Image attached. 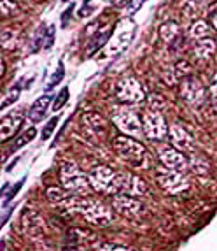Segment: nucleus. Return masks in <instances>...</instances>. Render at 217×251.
<instances>
[{"label":"nucleus","instance_id":"obj_30","mask_svg":"<svg viewBox=\"0 0 217 251\" xmlns=\"http://www.w3.org/2000/svg\"><path fill=\"white\" fill-rule=\"evenodd\" d=\"M100 251H135V250L126 246H119V244H104L100 248Z\"/></svg>","mask_w":217,"mask_h":251},{"label":"nucleus","instance_id":"obj_17","mask_svg":"<svg viewBox=\"0 0 217 251\" xmlns=\"http://www.w3.org/2000/svg\"><path fill=\"white\" fill-rule=\"evenodd\" d=\"M46 195H47V201H49L53 205L65 207V209H67V205H68V202H70V199L74 197V193L67 192L65 188H56V186H51V188H47Z\"/></svg>","mask_w":217,"mask_h":251},{"label":"nucleus","instance_id":"obj_7","mask_svg":"<svg viewBox=\"0 0 217 251\" xmlns=\"http://www.w3.org/2000/svg\"><path fill=\"white\" fill-rule=\"evenodd\" d=\"M133 35H135V23L133 20H130V18H125L117 23V28L114 32V35L108 39V50L107 53L110 56L114 54H119L130 46V42L133 41Z\"/></svg>","mask_w":217,"mask_h":251},{"label":"nucleus","instance_id":"obj_25","mask_svg":"<svg viewBox=\"0 0 217 251\" xmlns=\"http://www.w3.org/2000/svg\"><path fill=\"white\" fill-rule=\"evenodd\" d=\"M18 97H20V88H11L7 92V95H5V99L2 100V109H5V107H9V105L13 104V102H16L18 100Z\"/></svg>","mask_w":217,"mask_h":251},{"label":"nucleus","instance_id":"obj_21","mask_svg":"<svg viewBox=\"0 0 217 251\" xmlns=\"http://www.w3.org/2000/svg\"><path fill=\"white\" fill-rule=\"evenodd\" d=\"M209 34H210V26H209V23L203 20L195 21L191 25V28H189V35H191L193 39H196V41L209 37Z\"/></svg>","mask_w":217,"mask_h":251},{"label":"nucleus","instance_id":"obj_1","mask_svg":"<svg viewBox=\"0 0 217 251\" xmlns=\"http://www.w3.org/2000/svg\"><path fill=\"white\" fill-rule=\"evenodd\" d=\"M67 209L72 213H77L84 216L86 222L96 226H107L112 223L114 214L112 209L107 207L104 202L96 201L93 197H81V195H74L68 202Z\"/></svg>","mask_w":217,"mask_h":251},{"label":"nucleus","instance_id":"obj_19","mask_svg":"<svg viewBox=\"0 0 217 251\" xmlns=\"http://www.w3.org/2000/svg\"><path fill=\"white\" fill-rule=\"evenodd\" d=\"M83 122L86 123V126L88 128H91L95 134H100L104 135L105 134V128H107V123H105V120L100 116V114L96 113H88L83 116Z\"/></svg>","mask_w":217,"mask_h":251},{"label":"nucleus","instance_id":"obj_5","mask_svg":"<svg viewBox=\"0 0 217 251\" xmlns=\"http://www.w3.org/2000/svg\"><path fill=\"white\" fill-rule=\"evenodd\" d=\"M114 148H116L117 155L126 162H130L131 165L138 167L146 160V148L133 137H126V135L116 137L114 139Z\"/></svg>","mask_w":217,"mask_h":251},{"label":"nucleus","instance_id":"obj_3","mask_svg":"<svg viewBox=\"0 0 217 251\" xmlns=\"http://www.w3.org/2000/svg\"><path fill=\"white\" fill-rule=\"evenodd\" d=\"M88 177L93 190H96V192L108 193V195L119 193V177H117V172H114L112 169H108L107 165H96V167H93L89 171Z\"/></svg>","mask_w":217,"mask_h":251},{"label":"nucleus","instance_id":"obj_31","mask_svg":"<svg viewBox=\"0 0 217 251\" xmlns=\"http://www.w3.org/2000/svg\"><path fill=\"white\" fill-rule=\"evenodd\" d=\"M210 93H212L214 100H217V74L212 77V83H210Z\"/></svg>","mask_w":217,"mask_h":251},{"label":"nucleus","instance_id":"obj_6","mask_svg":"<svg viewBox=\"0 0 217 251\" xmlns=\"http://www.w3.org/2000/svg\"><path fill=\"white\" fill-rule=\"evenodd\" d=\"M156 179H158L159 186L170 195H177V193H182L189 188V181L182 172L168 169L165 165L156 171Z\"/></svg>","mask_w":217,"mask_h":251},{"label":"nucleus","instance_id":"obj_22","mask_svg":"<svg viewBox=\"0 0 217 251\" xmlns=\"http://www.w3.org/2000/svg\"><path fill=\"white\" fill-rule=\"evenodd\" d=\"M159 35H161L163 41L172 42L177 35H179V25H177L175 21H167V23H163V25L159 26Z\"/></svg>","mask_w":217,"mask_h":251},{"label":"nucleus","instance_id":"obj_18","mask_svg":"<svg viewBox=\"0 0 217 251\" xmlns=\"http://www.w3.org/2000/svg\"><path fill=\"white\" fill-rule=\"evenodd\" d=\"M216 51V41L210 37H205L200 39V41L195 42V46H193V53L196 56L198 60H207L210 58Z\"/></svg>","mask_w":217,"mask_h":251},{"label":"nucleus","instance_id":"obj_23","mask_svg":"<svg viewBox=\"0 0 217 251\" xmlns=\"http://www.w3.org/2000/svg\"><path fill=\"white\" fill-rule=\"evenodd\" d=\"M0 13L4 16H13L18 13V5L11 0H0Z\"/></svg>","mask_w":217,"mask_h":251},{"label":"nucleus","instance_id":"obj_15","mask_svg":"<svg viewBox=\"0 0 217 251\" xmlns=\"http://www.w3.org/2000/svg\"><path fill=\"white\" fill-rule=\"evenodd\" d=\"M21 123H23V118L20 114H11V116H5L2 122H0V139L2 141H7L11 139L18 130H20Z\"/></svg>","mask_w":217,"mask_h":251},{"label":"nucleus","instance_id":"obj_8","mask_svg":"<svg viewBox=\"0 0 217 251\" xmlns=\"http://www.w3.org/2000/svg\"><path fill=\"white\" fill-rule=\"evenodd\" d=\"M142 126H144V135L151 141H161L167 137L168 126L163 114L158 109H147L142 114Z\"/></svg>","mask_w":217,"mask_h":251},{"label":"nucleus","instance_id":"obj_16","mask_svg":"<svg viewBox=\"0 0 217 251\" xmlns=\"http://www.w3.org/2000/svg\"><path fill=\"white\" fill-rule=\"evenodd\" d=\"M51 100H53V97H51V95L39 97L37 100L34 102V105H32V107H30V111H28L30 120H32V122H42V118L46 116L47 111H49Z\"/></svg>","mask_w":217,"mask_h":251},{"label":"nucleus","instance_id":"obj_24","mask_svg":"<svg viewBox=\"0 0 217 251\" xmlns=\"http://www.w3.org/2000/svg\"><path fill=\"white\" fill-rule=\"evenodd\" d=\"M35 134H37V130H35L34 126H32V128H30V130H26L25 134L21 135V137L16 141V144H14V146H13V151H14V150H18V148H21V146H23V144L30 143V141H34Z\"/></svg>","mask_w":217,"mask_h":251},{"label":"nucleus","instance_id":"obj_2","mask_svg":"<svg viewBox=\"0 0 217 251\" xmlns=\"http://www.w3.org/2000/svg\"><path fill=\"white\" fill-rule=\"evenodd\" d=\"M60 181L62 186L67 192L74 193V195H81V197H89L93 192V186L89 183V177L81 171L75 163L68 162L62 167L60 172Z\"/></svg>","mask_w":217,"mask_h":251},{"label":"nucleus","instance_id":"obj_12","mask_svg":"<svg viewBox=\"0 0 217 251\" xmlns=\"http://www.w3.org/2000/svg\"><path fill=\"white\" fill-rule=\"evenodd\" d=\"M158 156L165 167L174 169V171L184 172V171H188V167H189V160L186 158V155H182L177 148L167 146V144H165V146H159Z\"/></svg>","mask_w":217,"mask_h":251},{"label":"nucleus","instance_id":"obj_26","mask_svg":"<svg viewBox=\"0 0 217 251\" xmlns=\"http://www.w3.org/2000/svg\"><path fill=\"white\" fill-rule=\"evenodd\" d=\"M2 44H4V48H13L16 44V34L13 30H4L2 32Z\"/></svg>","mask_w":217,"mask_h":251},{"label":"nucleus","instance_id":"obj_14","mask_svg":"<svg viewBox=\"0 0 217 251\" xmlns=\"http://www.w3.org/2000/svg\"><path fill=\"white\" fill-rule=\"evenodd\" d=\"M168 134H170L172 144H174L179 151H193L195 150L193 135L189 134L184 126H180L179 123H174V125L168 128Z\"/></svg>","mask_w":217,"mask_h":251},{"label":"nucleus","instance_id":"obj_10","mask_svg":"<svg viewBox=\"0 0 217 251\" xmlns=\"http://www.w3.org/2000/svg\"><path fill=\"white\" fill-rule=\"evenodd\" d=\"M180 95L191 107H201L205 102V88L200 83L198 77L189 75L186 79H182V86H180Z\"/></svg>","mask_w":217,"mask_h":251},{"label":"nucleus","instance_id":"obj_20","mask_svg":"<svg viewBox=\"0 0 217 251\" xmlns=\"http://www.w3.org/2000/svg\"><path fill=\"white\" fill-rule=\"evenodd\" d=\"M209 0H184L182 9L186 18H196L203 13V9L207 7Z\"/></svg>","mask_w":217,"mask_h":251},{"label":"nucleus","instance_id":"obj_11","mask_svg":"<svg viewBox=\"0 0 217 251\" xmlns=\"http://www.w3.org/2000/svg\"><path fill=\"white\" fill-rule=\"evenodd\" d=\"M119 177V193H125L130 197H142L147 195V186L142 179L128 171H119L117 172Z\"/></svg>","mask_w":217,"mask_h":251},{"label":"nucleus","instance_id":"obj_13","mask_svg":"<svg viewBox=\"0 0 217 251\" xmlns=\"http://www.w3.org/2000/svg\"><path fill=\"white\" fill-rule=\"evenodd\" d=\"M112 207L123 216L135 218L142 211V204L137 201V197H130L125 193H116L112 197Z\"/></svg>","mask_w":217,"mask_h":251},{"label":"nucleus","instance_id":"obj_4","mask_svg":"<svg viewBox=\"0 0 217 251\" xmlns=\"http://www.w3.org/2000/svg\"><path fill=\"white\" fill-rule=\"evenodd\" d=\"M114 123L126 137H133V139H142L144 137V126L142 120L138 118V114L135 111L128 107H119L116 109V113L112 116Z\"/></svg>","mask_w":217,"mask_h":251},{"label":"nucleus","instance_id":"obj_27","mask_svg":"<svg viewBox=\"0 0 217 251\" xmlns=\"http://www.w3.org/2000/svg\"><path fill=\"white\" fill-rule=\"evenodd\" d=\"M67 95H68V88H63L62 92L58 93V99L53 102V111H58V109L62 107L65 102H67V99H68Z\"/></svg>","mask_w":217,"mask_h":251},{"label":"nucleus","instance_id":"obj_32","mask_svg":"<svg viewBox=\"0 0 217 251\" xmlns=\"http://www.w3.org/2000/svg\"><path fill=\"white\" fill-rule=\"evenodd\" d=\"M210 21H212V26L217 30V9L212 13V16H210Z\"/></svg>","mask_w":217,"mask_h":251},{"label":"nucleus","instance_id":"obj_9","mask_svg":"<svg viewBox=\"0 0 217 251\" xmlns=\"http://www.w3.org/2000/svg\"><path fill=\"white\" fill-rule=\"evenodd\" d=\"M116 95L123 104H131V105L142 104L144 99H146V93H144L140 83L135 77H131V75H126V77L117 81Z\"/></svg>","mask_w":217,"mask_h":251},{"label":"nucleus","instance_id":"obj_28","mask_svg":"<svg viewBox=\"0 0 217 251\" xmlns=\"http://www.w3.org/2000/svg\"><path fill=\"white\" fill-rule=\"evenodd\" d=\"M58 125V116H54V118H51L49 120V123L46 125V128L42 130V139H47L51 135V132L54 130V126Z\"/></svg>","mask_w":217,"mask_h":251},{"label":"nucleus","instance_id":"obj_29","mask_svg":"<svg viewBox=\"0 0 217 251\" xmlns=\"http://www.w3.org/2000/svg\"><path fill=\"white\" fill-rule=\"evenodd\" d=\"M175 72H177V75H180L182 74V79H186V77H189V65L186 62H180V63H177V67H175Z\"/></svg>","mask_w":217,"mask_h":251}]
</instances>
